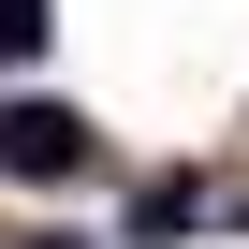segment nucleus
<instances>
[{
  "instance_id": "obj_3",
  "label": "nucleus",
  "mask_w": 249,
  "mask_h": 249,
  "mask_svg": "<svg viewBox=\"0 0 249 249\" xmlns=\"http://www.w3.org/2000/svg\"><path fill=\"white\" fill-rule=\"evenodd\" d=\"M44 44V0H0V59H30Z\"/></svg>"
},
{
  "instance_id": "obj_1",
  "label": "nucleus",
  "mask_w": 249,
  "mask_h": 249,
  "mask_svg": "<svg viewBox=\"0 0 249 249\" xmlns=\"http://www.w3.org/2000/svg\"><path fill=\"white\" fill-rule=\"evenodd\" d=\"M88 117L73 103H0V176H30V191H59V176H88Z\"/></svg>"
},
{
  "instance_id": "obj_2",
  "label": "nucleus",
  "mask_w": 249,
  "mask_h": 249,
  "mask_svg": "<svg viewBox=\"0 0 249 249\" xmlns=\"http://www.w3.org/2000/svg\"><path fill=\"white\" fill-rule=\"evenodd\" d=\"M191 220H205V191H191V176H147V191H132V234H147V249H161V234H191Z\"/></svg>"
},
{
  "instance_id": "obj_4",
  "label": "nucleus",
  "mask_w": 249,
  "mask_h": 249,
  "mask_svg": "<svg viewBox=\"0 0 249 249\" xmlns=\"http://www.w3.org/2000/svg\"><path fill=\"white\" fill-rule=\"evenodd\" d=\"M0 249H88V234H0Z\"/></svg>"
}]
</instances>
